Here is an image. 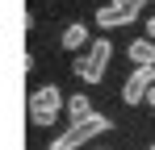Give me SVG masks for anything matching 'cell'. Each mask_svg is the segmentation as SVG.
Segmentation results:
<instances>
[{"label": "cell", "mask_w": 155, "mask_h": 150, "mask_svg": "<svg viewBox=\"0 0 155 150\" xmlns=\"http://www.w3.org/2000/svg\"><path fill=\"white\" fill-rule=\"evenodd\" d=\"M51 150H71V146H63V142H59V138H54V142H51Z\"/></svg>", "instance_id": "10"}, {"label": "cell", "mask_w": 155, "mask_h": 150, "mask_svg": "<svg viewBox=\"0 0 155 150\" xmlns=\"http://www.w3.org/2000/svg\"><path fill=\"white\" fill-rule=\"evenodd\" d=\"M126 54H130V63H134V67H147V63H155V38H134Z\"/></svg>", "instance_id": "6"}, {"label": "cell", "mask_w": 155, "mask_h": 150, "mask_svg": "<svg viewBox=\"0 0 155 150\" xmlns=\"http://www.w3.org/2000/svg\"><path fill=\"white\" fill-rule=\"evenodd\" d=\"M151 88H155V63L134 67V71H130V79H126V88H122V100H126V104H143Z\"/></svg>", "instance_id": "4"}, {"label": "cell", "mask_w": 155, "mask_h": 150, "mask_svg": "<svg viewBox=\"0 0 155 150\" xmlns=\"http://www.w3.org/2000/svg\"><path fill=\"white\" fill-rule=\"evenodd\" d=\"M147 38H155V17H147Z\"/></svg>", "instance_id": "9"}, {"label": "cell", "mask_w": 155, "mask_h": 150, "mask_svg": "<svg viewBox=\"0 0 155 150\" xmlns=\"http://www.w3.org/2000/svg\"><path fill=\"white\" fill-rule=\"evenodd\" d=\"M59 108H63V92L54 83H42V88L29 92V121L34 125H54Z\"/></svg>", "instance_id": "2"}, {"label": "cell", "mask_w": 155, "mask_h": 150, "mask_svg": "<svg viewBox=\"0 0 155 150\" xmlns=\"http://www.w3.org/2000/svg\"><path fill=\"white\" fill-rule=\"evenodd\" d=\"M59 42H63V50H84V46H88V25L71 21L67 29H63V38H59Z\"/></svg>", "instance_id": "7"}, {"label": "cell", "mask_w": 155, "mask_h": 150, "mask_svg": "<svg viewBox=\"0 0 155 150\" xmlns=\"http://www.w3.org/2000/svg\"><path fill=\"white\" fill-rule=\"evenodd\" d=\"M147 104H151V108H155V88H151V92H147Z\"/></svg>", "instance_id": "11"}, {"label": "cell", "mask_w": 155, "mask_h": 150, "mask_svg": "<svg viewBox=\"0 0 155 150\" xmlns=\"http://www.w3.org/2000/svg\"><path fill=\"white\" fill-rule=\"evenodd\" d=\"M134 17H138V8H117V4H101V8H97V25H101V29L130 25Z\"/></svg>", "instance_id": "5"}, {"label": "cell", "mask_w": 155, "mask_h": 150, "mask_svg": "<svg viewBox=\"0 0 155 150\" xmlns=\"http://www.w3.org/2000/svg\"><path fill=\"white\" fill-rule=\"evenodd\" d=\"M105 129H113V125H109V117H101V113H92V117H84V121H71V129H67V133H63L59 142L76 150V146H84V142H92L97 133H105Z\"/></svg>", "instance_id": "3"}, {"label": "cell", "mask_w": 155, "mask_h": 150, "mask_svg": "<svg viewBox=\"0 0 155 150\" xmlns=\"http://www.w3.org/2000/svg\"><path fill=\"white\" fill-rule=\"evenodd\" d=\"M67 113H71V121H84V117H92V104H88V96H84V92H76V96L67 100Z\"/></svg>", "instance_id": "8"}, {"label": "cell", "mask_w": 155, "mask_h": 150, "mask_svg": "<svg viewBox=\"0 0 155 150\" xmlns=\"http://www.w3.org/2000/svg\"><path fill=\"white\" fill-rule=\"evenodd\" d=\"M109 54H113V42H109V38H97L80 58H71V71H76L84 83H101L105 67H109Z\"/></svg>", "instance_id": "1"}, {"label": "cell", "mask_w": 155, "mask_h": 150, "mask_svg": "<svg viewBox=\"0 0 155 150\" xmlns=\"http://www.w3.org/2000/svg\"><path fill=\"white\" fill-rule=\"evenodd\" d=\"M147 150H155V142H151V146H147Z\"/></svg>", "instance_id": "12"}]
</instances>
